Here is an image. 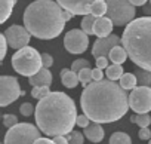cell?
Returning <instances> with one entry per match:
<instances>
[{"label": "cell", "instance_id": "34", "mask_svg": "<svg viewBox=\"0 0 151 144\" xmlns=\"http://www.w3.org/2000/svg\"><path fill=\"white\" fill-rule=\"evenodd\" d=\"M0 46H2V58H0V61H3V58L6 56L8 46H9V43H8V40H6V36H5V34L0 36Z\"/></svg>", "mask_w": 151, "mask_h": 144}, {"label": "cell", "instance_id": "17", "mask_svg": "<svg viewBox=\"0 0 151 144\" xmlns=\"http://www.w3.org/2000/svg\"><path fill=\"white\" fill-rule=\"evenodd\" d=\"M61 80H62V85L65 88H76L79 83H80V79H79V73L74 70H70V68H62L61 70Z\"/></svg>", "mask_w": 151, "mask_h": 144}, {"label": "cell", "instance_id": "30", "mask_svg": "<svg viewBox=\"0 0 151 144\" xmlns=\"http://www.w3.org/2000/svg\"><path fill=\"white\" fill-rule=\"evenodd\" d=\"M86 67H91V62L88 61V59H76L74 62H73V65H71V70H74V71H79L80 70H83V68H86Z\"/></svg>", "mask_w": 151, "mask_h": 144}, {"label": "cell", "instance_id": "40", "mask_svg": "<svg viewBox=\"0 0 151 144\" xmlns=\"http://www.w3.org/2000/svg\"><path fill=\"white\" fill-rule=\"evenodd\" d=\"M34 144H55V141L53 140H50V138H39V140H36V143Z\"/></svg>", "mask_w": 151, "mask_h": 144}, {"label": "cell", "instance_id": "10", "mask_svg": "<svg viewBox=\"0 0 151 144\" xmlns=\"http://www.w3.org/2000/svg\"><path fill=\"white\" fill-rule=\"evenodd\" d=\"M130 109L136 113H148L151 110V86L139 85L129 95Z\"/></svg>", "mask_w": 151, "mask_h": 144}, {"label": "cell", "instance_id": "11", "mask_svg": "<svg viewBox=\"0 0 151 144\" xmlns=\"http://www.w3.org/2000/svg\"><path fill=\"white\" fill-rule=\"evenodd\" d=\"M5 36H6V40H8V43H9V46L11 48H14V49H21V48H24V46H27L28 43H30V39H31V33L27 30V27L24 25H11V27H8L6 30H5V33H3Z\"/></svg>", "mask_w": 151, "mask_h": 144}, {"label": "cell", "instance_id": "13", "mask_svg": "<svg viewBox=\"0 0 151 144\" xmlns=\"http://www.w3.org/2000/svg\"><path fill=\"white\" fill-rule=\"evenodd\" d=\"M56 2L65 11H71L74 15H88L92 12V5L98 0H56Z\"/></svg>", "mask_w": 151, "mask_h": 144}, {"label": "cell", "instance_id": "20", "mask_svg": "<svg viewBox=\"0 0 151 144\" xmlns=\"http://www.w3.org/2000/svg\"><path fill=\"white\" fill-rule=\"evenodd\" d=\"M126 91H130L133 88H136L138 85V79H136V75H132V73H124L122 77H120V82H119Z\"/></svg>", "mask_w": 151, "mask_h": 144}, {"label": "cell", "instance_id": "2", "mask_svg": "<svg viewBox=\"0 0 151 144\" xmlns=\"http://www.w3.org/2000/svg\"><path fill=\"white\" fill-rule=\"evenodd\" d=\"M34 116L37 126L47 137L67 135L76 125L77 109L71 97L65 92L55 91L39 100Z\"/></svg>", "mask_w": 151, "mask_h": 144}, {"label": "cell", "instance_id": "14", "mask_svg": "<svg viewBox=\"0 0 151 144\" xmlns=\"http://www.w3.org/2000/svg\"><path fill=\"white\" fill-rule=\"evenodd\" d=\"M113 27H114V22L108 17H99L95 21L93 33L98 37H107V36H110L113 33Z\"/></svg>", "mask_w": 151, "mask_h": 144}, {"label": "cell", "instance_id": "32", "mask_svg": "<svg viewBox=\"0 0 151 144\" xmlns=\"http://www.w3.org/2000/svg\"><path fill=\"white\" fill-rule=\"evenodd\" d=\"M19 111L22 116H31V114H34L36 110H34V106L31 103H22L19 106Z\"/></svg>", "mask_w": 151, "mask_h": 144}, {"label": "cell", "instance_id": "36", "mask_svg": "<svg viewBox=\"0 0 151 144\" xmlns=\"http://www.w3.org/2000/svg\"><path fill=\"white\" fill-rule=\"evenodd\" d=\"M42 59H43V67H52V64H53V58H52V55H49L47 52L46 54H42Z\"/></svg>", "mask_w": 151, "mask_h": 144}, {"label": "cell", "instance_id": "12", "mask_svg": "<svg viewBox=\"0 0 151 144\" xmlns=\"http://www.w3.org/2000/svg\"><path fill=\"white\" fill-rule=\"evenodd\" d=\"M117 45H122V39L116 34H110L107 37H98V40L93 43L92 46V55L93 56H108L110 51L117 46Z\"/></svg>", "mask_w": 151, "mask_h": 144}, {"label": "cell", "instance_id": "7", "mask_svg": "<svg viewBox=\"0 0 151 144\" xmlns=\"http://www.w3.org/2000/svg\"><path fill=\"white\" fill-rule=\"evenodd\" d=\"M40 128L33 123H17L5 135V144H34L40 138Z\"/></svg>", "mask_w": 151, "mask_h": 144}, {"label": "cell", "instance_id": "4", "mask_svg": "<svg viewBox=\"0 0 151 144\" xmlns=\"http://www.w3.org/2000/svg\"><path fill=\"white\" fill-rule=\"evenodd\" d=\"M122 45L133 64L151 71V17L130 21L122 34Z\"/></svg>", "mask_w": 151, "mask_h": 144}, {"label": "cell", "instance_id": "43", "mask_svg": "<svg viewBox=\"0 0 151 144\" xmlns=\"http://www.w3.org/2000/svg\"><path fill=\"white\" fill-rule=\"evenodd\" d=\"M148 144H151V140H150V141H148Z\"/></svg>", "mask_w": 151, "mask_h": 144}, {"label": "cell", "instance_id": "15", "mask_svg": "<svg viewBox=\"0 0 151 144\" xmlns=\"http://www.w3.org/2000/svg\"><path fill=\"white\" fill-rule=\"evenodd\" d=\"M52 73L47 67H43L39 73L28 77V83L31 86H50L52 85Z\"/></svg>", "mask_w": 151, "mask_h": 144}, {"label": "cell", "instance_id": "39", "mask_svg": "<svg viewBox=\"0 0 151 144\" xmlns=\"http://www.w3.org/2000/svg\"><path fill=\"white\" fill-rule=\"evenodd\" d=\"M53 141H55V144H70V143H68V138H67L65 135L53 137Z\"/></svg>", "mask_w": 151, "mask_h": 144}, {"label": "cell", "instance_id": "21", "mask_svg": "<svg viewBox=\"0 0 151 144\" xmlns=\"http://www.w3.org/2000/svg\"><path fill=\"white\" fill-rule=\"evenodd\" d=\"M124 75L123 71V67L122 64H114L113 65H108L107 67V79H111V80H120V77Z\"/></svg>", "mask_w": 151, "mask_h": 144}, {"label": "cell", "instance_id": "9", "mask_svg": "<svg viewBox=\"0 0 151 144\" xmlns=\"http://www.w3.org/2000/svg\"><path fill=\"white\" fill-rule=\"evenodd\" d=\"M64 46L70 54L79 55L83 54L89 46V34L82 28H73L64 37Z\"/></svg>", "mask_w": 151, "mask_h": 144}, {"label": "cell", "instance_id": "28", "mask_svg": "<svg viewBox=\"0 0 151 144\" xmlns=\"http://www.w3.org/2000/svg\"><path fill=\"white\" fill-rule=\"evenodd\" d=\"M79 79H80V83L86 88L93 80V77H92V68L91 67H86V68L80 70L79 71Z\"/></svg>", "mask_w": 151, "mask_h": 144}, {"label": "cell", "instance_id": "5", "mask_svg": "<svg viewBox=\"0 0 151 144\" xmlns=\"http://www.w3.org/2000/svg\"><path fill=\"white\" fill-rule=\"evenodd\" d=\"M12 67L21 76L30 77L43 68L42 54H39V51L31 46H24L12 56Z\"/></svg>", "mask_w": 151, "mask_h": 144}, {"label": "cell", "instance_id": "33", "mask_svg": "<svg viewBox=\"0 0 151 144\" xmlns=\"http://www.w3.org/2000/svg\"><path fill=\"white\" fill-rule=\"evenodd\" d=\"M89 123H91V117L86 116L85 113L80 114V116H77V120H76V125H77V126H80V128H86Z\"/></svg>", "mask_w": 151, "mask_h": 144}, {"label": "cell", "instance_id": "25", "mask_svg": "<svg viewBox=\"0 0 151 144\" xmlns=\"http://www.w3.org/2000/svg\"><path fill=\"white\" fill-rule=\"evenodd\" d=\"M110 144H132V138L126 132H114L110 137Z\"/></svg>", "mask_w": 151, "mask_h": 144}, {"label": "cell", "instance_id": "31", "mask_svg": "<svg viewBox=\"0 0 151 144\" xmlns=\"http://www.w3.org/2000/svg\"><path fill=\"white\" fill-rule=\"evenodd\" d=\"M17 123H19V122H18V117H17L15 114H9V113L3 114V125H5L6 128H12V126H15Z\"/></svg>", "mask_w": 151, "mask_h": 144}, {"label": "cell", "instance_id": "38", "mask_svg": "<svg viewBox=\"0 0 151 144\" xmlns=\"http://www.w3.org/2000/svg\"><path fill=\"white\" fill-rule=\"evenodd\" d=\"M92 77H93V80H102V79H104V71H102V68L96 67L95 70H92Z\"/></svg>", "mask_w": 151, "mask_h": 144}, {"label": "cell", "instance_id": "26", "mask_svg": "<svg viewBox=\"0 0 151 144\" xmlns=\"http://www.w3.org/2000/svg\"><path fill=\"white\" fill-rule=\"evenodd\" d=\"M107 11H108L107 2H105V0H98L96 3L92 5V12L91 14H93L96 18H99V17H104L107 14Z\"/></svg>", "mask_w": 151, "mask_h": 144}, {"label": "cell", "instance_id": "18", "mask_svg": "<svg viewBox=\"0 0 151 144\" xmlns=\"http://www.w3.org/2000/svg\"><path fill=\"white\" fill-rule=\"evenodd\" d=\"M127 51L124 49V46L122 45H117V46H114L111 51H110V54H108V58L114 62V64H123L126 59H127Z\"/></svg>", "mask_w": 151, "mask_h": 144}, {"label": "cell", "instance_id": "3", "mask_svg": "<svg viewBox=\"0 0 151 144\" xmlns=\"http://www.w3.org/2000/svg\"><path fill=\"white\" fill-rule=\"evenodd\" d=\"M24 25L37 39L50 40L58 37L65 27L64 8L53 0H36L24 11Z\"/></svg>", "mask_w": 151, "mask_h": 144}, {"label": "cell", "instance_id": "37", "mask_svg": "<svg viewBox=\"0 0 151 144\" xmlns=\"http://www.w3.org/2000/svg\"><path fill=\"white\" fill-rule=\"evenodd\" d=\"M108 59H110V58H107V56H104V55H102V56H98V58H96V67H99V68H102V70L107 68V67H108Z\"/></svg>", "mask_w": 151, "mask_h": 144}, {"label": "cell", "instance_id": "27", "mask_svg": "<svg viewBox=\"0 0 151 144\" xmlns=\"http://www.w3.org/2000/svg\"><path fill=\"white\" fill-rule=\"evenodd\" d=\"M50 92H52L50 86H33V89H31V95L36 100H42V98L47 97Z\"/></svg>", "mask_w": 151, "mask_h": 144}, {"label": "cell", "instance_id": "44", "mask_svg": "<svg viewBox=\"0 0 151 144\" xmlns=\"http://www.w3.org/2000/svg\"><path fill=\"white\" fill-rule=\"evenodd\" d=\"M150 5H151V0H150Z\"/></svg>", "mask_w": 151, "mask_h": 144}, {"label": "cell", "instance_id": "22", "mask_svg": "<svg viewBox=\"0 0 151 144\" xmlns=\"http://www.w3.org/2000/svg\"><path fill=\"white\" fill-rule=\"evenodd\" d=\"M95 21H96V17L93 14H88V15H83V20L80 22L82 25V30L88 34H95L93 33V25H95Z\"/></svg>", "mask_w": 151, "mask_h": 144}, {"label": "cell", "instance_id": "24", "mask_svg": "<svg viewBox=\"0 0 151 144\" xmlns=\"http://www.w3.org/2000/svg\"><path fill=\"white\" fill-rule=\"evenodd\" d=\"M130 122H132V123H136L139 128H145V126H150V123H151V116H150L148 113H138V114L130 116Z\"/></svg>", "mask_w": 151, "mask_h": 144}, {"label": "cell", "instance_id": "29", "mask_svg": "<svg viewBox=\"0 0 151 144\" xmlns=\"http://www.w3.org/2000/svg\"><path fill=\"white\" fill-rule=\"evenodd\" d=\"M67 138H68L70 144H83V141H85L83 134L79 131H71L70 134H67Z\"/></svg>", "mask_w": 151, "mask_h": 144}, {"label": "cell", "instance_id": "41", "mask_svg": "<svg viewBox=\"0 0 151 144\" xmlns=\"http://www.w3.org/2000/svg\"><path fill=\"white\" fill-rule=\"evenodd\" d=\"M130 2H132L135 6H144V5L148 2V0H130Z\"/></svg>", "mask_w": 151, "mask_h": 144}, {"label": "cell", "instance_id": "42", "mask_svg": "<svg viewBox=\"0 0 151 144\" xmlns=\"http://www.w3.org/2000/svg\"><path fill=\"white\" fill-rule=\"evenodd\" d=\"M144 6H145V5H144ZM144 11H145V14H148V15H150V14H151V5H150V6H145V9H144Z\"/></svg>", "mask_w": 151, "mask_h": 144}, {"label": "cell", "instance_id": "23", "mask_svg": "<svg viewBox=\"0 0 151 144\" xmlns=\"http://www.w3.org/2000/svg\"><path fill=\"white\" fill-rule=\"evenodd\" d=\"M136 75V79H138V83L139 85H144V86H151V71L150 70H145V68H141L135 71Z\"/></svg>", "mask_w": 151, "mask_h": 144}, {"label": "cell", "instance_id": "8", "mask_svg": "<svg viewBox=\"0 0 151 144\" xmlns=\"http://www.w3.org/2000/svg\"><path fill=\"white\" fill-rule=\"evenodd\" d=\"M22 95V91L19 88V82L14 76L3 75L0 77V106L8 107L11 103L17 101Z\"/></svg>", "mask_w": 151, "mask_h": 144}, {"label": "cell", "instance_id": "1", "mask_svg": "<svg viewBox=\"0 0 151 144\" xmlns=\"http://www.w3.org/2000/svg\"><path fill=\"white\" fill-rule=\"evenodd\" d=\"M80 107L91 120L98 123H111L122 119L130 104L126 89L111 80H95L91 82L80 97Z\"/></svg>", "mask_w": 151, "mask_h": 144}, {"label": "cell", "instance_id": "35", "mask_svg": "<svg viewBox=\"0 0 151 144\" xmlns=\"http://www.w3.org/2000/svg\"><path fill=\"white\" fill-rule=\"evenodd\" d=\"M138 137H139L141 140H151V131L148 129V126L141 128L139 132H138Z\"/></svg>", "mask_w": 151, "mask_h": 144}, {"label": "cell", "instance_id": "6", "mask_svg": "<svg viewBox=\"0 0 151 144\" xmlns=\"http://www.w3.org/2000/svg\"><path fill=\"white\" fill-rule=\"evenodd\" d=\"M107 5H108L107 17L114 22L116 27L127 25L130 21L135 20L136 6L130 0H107Z\"/></svg>", "mask_w": 151, "mask_h": 144}, {"label": "cell", "instance_id": "16", "mask_svg": "<svg viewBox=\"0 0 151 144\" xmlns=\"http://www.w3.org/2000/svg\"><path fill=\"white\" fill-rule=\"evenodd\" d=\"M85 129V137L91 141V143H101L104 140V128L101 126V123L98 122H91Z\"/></svg>", "mask_w": 151, "mask_h": 144}, {"label": "cell", "instance_id": "19", "mask_svg": "<svg viewBox=\"0 0 151 144\" xmlns=\"http://www.w3.org/2000/svg\"><path fill=\"white\" fill-rule=\"evenodd\" d=\"M18 0H0V12H2V18H0V22H6L8 18L12 14V9L15 6V3Z\"/></svg>", "mask_w": 151, "mask_h": 144}]
</instances>
